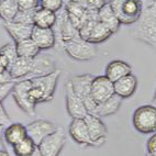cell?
<instances>
[{
  "instance_id": "1",
  "label": "cell",
  "mask_w": 156,
  "mask_h": 156,
  "mask_svg": "<svg viewBox=\"0 0 156 156\" xmlns=\"http://www.w3.org/2000/svg\"><path fill=\"white\" fill-rule=\"evenodd\" d=\"M131 29V35L137 41L156 48V8L151 3L143 8L142 14Z\"/></svg>"
},
{
  "instance_id": "2",
  "label": "cell",
  "mask_w": 156,
  "mask_h": 156,
  "mask_svg": "<svg viewBox=\"0 0 156 156\" xmlns=\"http://www.w3.org/2000/svg\"><path fill=\"white\" fill-rule=\"evenodd\" d=\"M59 76H61V72L56 69L55 72L48 75L31 78L30 96L35 105L46 103L53 100Z\"/></svg>"
},
{
  "instance_id": "3",
  "label": "cell",
  "mask_w": 156,
  "mask_h": 156,
  "mask_svg": "<svg viewBox=\"0 0 156 156\" xmlns=\"http://www.w3.org/2000/svg\"><path fill=\"white\" fill-rule=\"evenodd\" d=\"M109 6L121 25H133L143 11L142 0H109Z\"/></svg>"
},
{
  "instance_id": "4",
  "label": "cell",
  "mask_w": 156,
  "mask_h": 156,
  "mask_svg": "<svg viewBox=\"0 0 156 156\" xmlns=\"http://www.w3.org/2000/svg\"><path fill=\"white\" fill-rule=\"evenodd\" d=\"M53 30L56 37L55 48H63L65 43L80 36L78 29H76L68 19V16L64 8L56 13V22L53 27Z\"/></svg>"
},
{
  "instance_id": "5",
  "label": "cell",
  "mask_w": 156,
  "mask_h": 156,
  "mask_svg": "<svg viewBox=\"0 0 156 156\" xmlns=\"http://www.w3.org/2000/svg\"><path fill=\"white\" fill-rule=\"evenodd\" d=\"M94 76L90 74H83V75H76L69 78L72 86L76 95L79 96L81 100L84 101L85 106L87 108L88 114H95L96 108L98 103L95 102L91 96V83Z\"/></svg>"
},
{
  "instance_id": "6",
  "label": "cell",
  "mask_w": 156,
  "mask_h": 156,
  "mask_svg": "<svg viewBox=\"0 0 156 156\" xmlns=\"http://www.w3.org/2000/svg\"><path fill=\"white\" fill-rule=\"evenodd\" d=\"M133 126L137 132L150 134L156 132V107L144 105L134 111L132 117Z\"/></svg>"
},
{
  "instance_id": "7",
  "label": "cell",
  "mask_w": 156,
  "mask_h": 156,
  "mask_svg": "<svg viewBox=\"0 0 156 156\" xmlns=\"http://www.w3.org/2000/svg\"><path fill=\"white\" fill-rule=\"evenodd\" d=\"M65 53L74 61L87 62L91 61L97 55V48L95 44H91L80 36L67 42L63 46Z\"/></svg>"
},
{
  "instance_id": "8",
  "label": "cell",
  "mask_w": 156,
  "mask_h": 156,
  "mask_svg": "<svg viewBox=\"0 0 156 156\" xmlns=\"http://www.w3.org/2000/svg\"><path fill=\"white\" fill-rule=\"evenodd\" d=\"M31 81L30 79H22L16 81L12 89V97L21 110L25 114L33 117L35 114V103L30 96Z\"/></svg>"
},
{
  "instance_id": "9",
  "label": "cell",
  "mask_w": 156,
  "mask_h": 156,
  "mask_svg": "<svg viewBox=\"0 0 156 156\" xmlns=\"http://www.w3.org/2000/svg\"><path fill=\"white\" fill-rule=\"evenodd\" d=\"M66 143V132L64 129L56 128V130L37 145L42 156H58Z\"/></svg>"
},
{
  "instance_id": "10",
  "label": "cell",
  "mask_w": 156,
  "mask_h": 156,
  "mask_svg": "<svg viewBox=\"0 0 156 156\" xmlns=\"http://www.w3.org/2000/svg\"><path fill=\"white\" fill-rule=\"evenodd\" d=\"M65 100L67 112L73 119H84L88 114L84 101L76 95L69 79L65 84Z\"/></svg>"
},
{
  "instance_id": "11",
  "label": "cell",
  "mask_w": 156,
  "mask_h": 156,
  "mask_svg": "<svg viewBox=\"0 0 156 156\" xmlns=\"http://www.w3.org/2000/svg\"><path fill=\"white\" fill-rule=\"evenodd\" d=\"M64 9L66 11L68 19L76 29H79L92 18L98 17V11L96 10H88L84 7L79 6L73 1H66L64 3Z\"/></svg>"
},
{
  "instance_id": "12",
  "label": "cell",
  "mask_w": 156,
  "mask_h": 156,
  "mask_svg": "<svg viewBox=\"0 0 156 156\" xmlns=\"http://www.w3.org/2000/svg\"><path fill=\"white\" fill-rule=\"evenodd\" d=\"M86 122L87 129L89 132L90 139L92 142V147H100L107 141V126L105 123L101 121V118L92 115V114H87L84 118Z\"/></svg>"
},
{
  "instance_id": "13",
  "label": "cell",
  "mask_w": 156,
  "mask_h": 156,
  "mask_svg": "<svg viewBox=\"0 0 156 156\" xmlns=\"http://www.w3.org/2000/svg\"><path fill=\"white\" fill-rule=\"evenodd\" d=\"M114 94V85L107 76L94 77L91 83V96L96 103H101L111 98Z\"/></svg>"
},
{
  "instance_id": "14",
  "label": "cell",
  "mask_w": 156,
  "mask_h": 156,
  "mask_svg": "<svg viewBox=\"0 0 156 156\" xmlns=\"http://www.w3.org/2000/svg\"><path fill=\"white\" fill-rule=\"evenodd\" d=\"M25 126H27L28 136L31 140H33V142L36 145H39L45 137L48 136L56 130L54 123L48 120H43V119H37V120L32 121Z\"/></svg>"
},
{
  "instance_id": "15",
  "label": "cell",
  "mask_w": 156,
  "mask_h": 156,
  "mask_svg": "<svg viewBox=\"0 0 156 156\" xmlns=\"http://www.w3.org/2000/svg\"><path fill=\"white\" fill-rule=\"evenodd\" d=\"M70 137L83 147H92V142L84 119H73L68 126Z\"/></svg>"
},
{
  "instance_id": "16",
  "label": "cell",
  "mask_w": 156,
  "mask_h": 156,
  "mask_svg": "<svg viewBox=\"0 0 156 156\" xmlns=\"http://www.w3.org/2000/svg\"><path fill=\"white\" fill-rule=\"evenodd\" d=\"M31 39L33 40L34 43L39 46V48L41 51L51 50V48H55L56 45V37L53 28L44 29L33 25Z\"/></svg>"
},
{
  "instance_id": "17",
  "label": "cell",
  "mask_w": 156,
  "mask_h": 156,
  "mask_svg": "<svg viewBox=\"0 0 156 156\" xmlns=\"http://www.w3.org/2000/svg\"><path fill=\"white\" fill-rule=\"evenodd\" d=\"M113 85L114 94L122 99H126L134 95L137 88V78L133 74H130L113 83Z\"/></svg>"
},
{
  "instance_id": "18",
  "label": "cell",
  "mask_w": 156,
  "mask_h": 156,
  "mask_svg": "<svg viewBox=\"0 0 156 156\" xmlns=\"http://www.w3.org/2000/svg\"><path fill=\"white\" fill-rule=\"evenodd\" d=\"M3 28L6 29L14 43H19L23 40L30 39L32 30H33V25L23 24V23L16 22V21H9V22H3Z\"/></svg>"
},
{
  "instance_id": "19",
  "label": "cell",
  "mask_w": 156,
  "mask_h": 156,
  "mask_svg": "<svg viewBox=\"0 0 156 156\" xmlns=\"http://www.w3.org/2000/svg\"><path fill=\"white\" fill-rule=\"evenodd\" d=\"M56 70L55 64H54L53 59L48 57L46 55H39L33 58V64H32V69H31L30 75H29L28 79H31L33 77H37V76H43L48 75Z\"/></svg>"
},
{
  "instance_id": "20",
  "label": "cell",
  "mask_w": 156,
  "mask_h": 156,
  "mask_svg": "<svg viewBox=\"0 0 156 156\" xmlns=\"http://www.w3.org/2000/svg\"><path fill=\"white\" fill-rule=\"evenodd\" d=\"M130 74H132L131 65L121 59H114L107 65L105 76H107L112 83H115L117 80Z\"/></svg>"
},
{
  "instance_id": "21",
  "label": "cell",
  "mask_w": 156,
  "mask_h": 156,
  "mask_svg": "<svg viewBox=\"0 0 156 156\" xmlns=\"http://www.w3.org/2000/svg\"><path fill=\"white\" fill-rule=\"evenodd\" d=\"M33 58H25V57H18L13 64L9 68V73L14 80H22L28 79L32 69Z\"/></svg>"
},
{
  "instance_id": "22",
  "label": "cell",
  "mask_w": 156,
  "mask_h": 156,
  "mask_svg": "<svg viewBox=\"0 0 156 156\" xmlns=\"http://www.w3.org/2000/svg\"><path fill=\"white\" fill-rule=\"evenodd\" d=\"M27 136V126L22 123H11L3 130V140L11 147Z\"/></svg>"
},
{
  "instance_id": "23",
  "label": "cell",
  "mask_w": 156,
  "mask_h": 156,
  "mask_svg": "<svg viewBox=\"0 0 156 156\" xmlns=\"http://www.w3.org/2000/svg\"><path fill=\"white\" fill-rule=\"evenodd\" d=\"M98 20H99V22L106 25L113 34L117 33L121 27L119 20L115 17V14L112 11L111 7L109 6L108 2H106L105 6H102L98 10Z\"/></svg>"
},
{
  "instance_id": "24",
  "label": "cell",
  "mask_w": 156,
  "mask_h": 156,
  "mask_svg": "<svg viewBox=\"0 0 156 156\" xmlns=\"http://www.w3.org/2000/svg\"><path fill=\"white\" fill-rule=\"evenodd\" d=\"M121 105H122V98H120L117 95H113L111 98H109L108 100L105 101V102L98 103L94 115L99 118L112 115V114L117 113L119 111Z\"/></svg>"
},
{
  "instance_id": "25",
  "label": "cell",
  "mask_w": 156,
  "mask_h": 156,
  "mask_svg": "<svg viewBox=\"0 0 156 156\" xmlns=\"http://www.w3.org/2000/svg\"><path fill=\"white\" fill-rule=\"evenodd\" d=\"M56 22V13L53 11H50L48 9H44L42 7H39L34 12V27L44 29H52Z\"/></svg>"
},
{
  "instance_id": "26",
  "label": "cell",
  "mask_w": 156,
  "mask_h": 156,
  "mask_svg": "<svg viewBox=\"0 0 156 156\" xmlns=\"http://www.w3.org/2000/svg\"><path fill=\"white\" fill-rule=\"evenodd\" d=\"M111 35H113V33L107 28L106 25L102 24L101 22H99V20H98L97 22H96V24L94 25V28H92L87 41L95 45L101 44L105 41H107Z\"/></svg>"
},
{
  "instance_id": "27",
  "label": "cell",
  "mask_w": 156,
  "mask_h": 156,
  "mask_svg": "<svg viewBox=\"0 0 156 156\" xmlns=\"http://www.w3.org/2000/svg\"><path fill=\"white\" fill-rule=\"evenodd\" d=\"M16 46H17L18 56L19 57H25V58H34L39 55L40 51H41L31 37L23 40L19 43H16Z\"/></svg>"
},
{
  "instance_id": "28",
  "label": "cell",
  "mask_w": 156,
  "mask_h": 156,
  "mask_svg": "<svg viewBox=\"0 0 156 156\" xmlns=\"http://www.w3.org/2000/svg\"><path fill=\"white\" fill-rule=\"evenodd\" d=\"M18 12L19 7L16 0H0V18L3 22L13 21Z\"/></svg>"
},
{
  "instance_id": "29",
  "label": "cell",
  "mask_w": 156,
  "mask_h": 156,
  "mask_svg": "<svg viewBox=\"0 0 156 156\" xmlns=\"http://www.w3.org/2000/svg\"><path fill=\"white\" fill-rule=\"evenodd\" d=\"M36 147H37V145L33 142V140L27 136L12 146V152H13L14 156H27L34 152Z\"/></svg>"
},
{
  "instance_id": "30",
  "label": "cell",
  "mask_w": 156,
  "mask_h": 156,
  "mask_svg": "<svg viewBox=\"0 0 156 156\" xmlns=\"http://www.w3.org/2000/svg\"><path fill=\"white\" fill-rule=\"evenodd\" d=\"M0 54L5 56L10 63V66L14 63V61L19 57L17 53V46L16 43H6V44L0 48Z\"/></svg>"
},
{
  "instance_id": "31",
  "label": "cell",
  "mask_w": 156,
  "mask_h": 156,
  "mask_svg": "<svg viewBox=\"0 0 156 156\" xmlns=\"http://www.w3.org/2000/svg\"><path fill=\"white\" fill-rule=\"evenodd\" d=\"M66 1H73L88 10H96V11H98L101 7L106 5V0H64V3Z\"/></svg>"
},
{
  "instance_id": "32",
  "label": "cell",
  "mask_w": 156,
  "mask_h": 156,
  "mask_svg": "<svg viewBox=\"0 0 156 156\" xmlns=\"http://www.w3.org/2000/svg\"><path fill=\"white\" fill-rule=\"evenodd\" d=\"M36 10V9H35ZM35 10H19V12L17 13L16 18L13 21L19 23H23V24H29V25H34L33 20H34V12Z\"/></svg>"
},
{
  "instance_id": "33",
  "label": "cell",
  "mask_w": 156,
  "mask_h": 156,
  "mask_svg": "<svg viewBox=\"0 0 156 156\" xmlns=\"http://www.w3.org/2000/svg\"><path fill=\"white\" fill-rule=\"evenodd\" d=\"M40 7L57 13L64 8V0H40Z\"/></svg>"
},
{
  "instance_id": "34",
  "label": "cell",
  "mask_w": 156,
  "mask_h": 156,
  "mask_svg": "<svg viewBox=\"0 0 156 156\" xmlns=\"http://www.w3.org/2000/svg\"><path fill=\"white\" fill-rule=\"evenodd\" d=\"M19 10H35L40 7V0H16Z\"/></svg>"
},
{
  "instance_id": "35",
  "label": "cell",
  "mask_w": 156,
  "mask_h": 156,
  "mask_svg": "<svg viewBox=\"0 0 156 156\" xmlns=\"http://www.w3.org/2000/svg\"><path fill=\"white\" fill-rule=\"evenodd\" d=\"M16 81H10V83H5V84H0V103L7 98V96L10 95L13 89V86Z\"/></svg>"
},
{
  "instance_id": "36",
  "label": "cell",
  "mask_w": 156,
  "mask_h": 156,
  "mask_svg": "<svg viewBox=\"0 0 156 156\" xmlns=\"http://www.w3.org/2000/svg\"><path fill=\"white\" fill-rule=\"evenodd\" d=\"M146 148H147V154L156 156V132L154 135H152L148 139L147 143H146Z\"/></svg>"
},
{
  "instance_id": "37",
  "label": "cell",
  "mask_w": 156,
  "mask_h": 156,
  "mask_svg": "<svg viewBox=\"0 0 156 156\" xmlns=\"http://www.w3.org/2000/svg\"><path fill=\"white\" fill-rule=\"evenodd\" d=\"M9 122H10V118L3 108L2 103H0V126H6Z\"/></svg>"
},
{
  "instance_id": "38",
  "label": "cell",
  "mask_w": 156,
  "mask_h": 156,
  "mask_svg": "<svg viewBox=\"0 0 156 156\" xmlns=\"http://www.w3.org/2000/svg\"><path fill=\"white\" fill-rule=\"evenodd\" d=\"M9 68H10V63H9V61L5 56H2L0 54V74L9 70Z\"/></svg>"
},
{
  "instance_id": "39",
  "label": "cell",
  "mask_w": 156,
  "mask_h": 156,
  "mask_svg": "<svg viewBox=\"0 0 156 156\" xmlns=\"http://www.w3.org/2000/svg\"><path fill=\"white\" fill-rule=\"evenodd\" d=\"M10 81H16L13 78L11 77L9 70L0 74V84H5V83H10Z\"/></svg>"
},
{
  "instance_id": "40",
  "label": "cell",
  "mask_w": 156,
  "mask_h": 156,
  "mask_svg": "<svg viewBox=\"0 0 156 156\" xmlns=\"http://www.w3.org/2000/svg\"><path fill=\"white\" fill-rule=\"evenodd\" d=\"M3 130H5V126H0V148L5 150V144H3Z\"/></svg>"
},
{
  "instance_id": "41",
  "label": "cell",
  "mask_w": 156,
  "mask_h": 156,
  "mask_svg": "<svg viewBox=\"0 0 156 156\" xmlns=\"http://www.w3.org/2000/svg\"><path fill=\"white\" fill-rule=\"evenodd\" d=\"M27 156H42V155H41V153H40L39 148L36 147L35 150H34V152H32L30 155H27Z\"/></svg>"
},
{
  "instance_id": "42",
  "label": "cell",
  "mask_w": 156,
  "mask_h": 156,
  "mask_svg": "<svg viewBox=\"0 0 156 156\" xmlns=\"http://www.w3.org/2000/svg\"><path fill=\"white\" fill-rule=\"evenodd\" d=\"M0 156H10L9 153L7 152L6 150H2V148H0Z\"/></svg>"
},
{
  "instance_id": "43",
  "label": "cell",
  "mask_w": 156,
  "mask_h": 156,
  "mask_svg": "<svg viewBox=\"0 0 156 156\" xmlns=\"http://www.w3.org/2000/svg\"><path fill=\"white\" fill-rule=\"evenodd\" d=\"M152 105H153L154 107H156V90H155V94H154L153 100H152Z\"/></svg>"
},
{
  "instance_id": "44",
  "label": "cell",
  "mask_w": 156,
  "mask_h": 156,
  "mask_svg": "<svg viewBox=\"0 0 156 156\" xmlns=\"http://www.w3.org/2000/svg\"><path fill=\"white\" fill-rule=\"evenodd\" d=\"M150 3H151V5H152L153 7H155V8H156V0H153V1H152V2H150Z\"/></svg>"
},
{
  "instance_id": "45",
  "label": "cell",
  "mask_w": 156,
  "mask_h": 156,
  "mask_svg": "<svg viewBox=\"0 0 156 156\" xmlns=\"http://www.w3.org/2000/svg\"><path fill=\"white\" fill-rule=\"evenodd\" d=\"M146 156H153V155H150V154H147V155H146Z\"/></svg>"
}]
</instances>
